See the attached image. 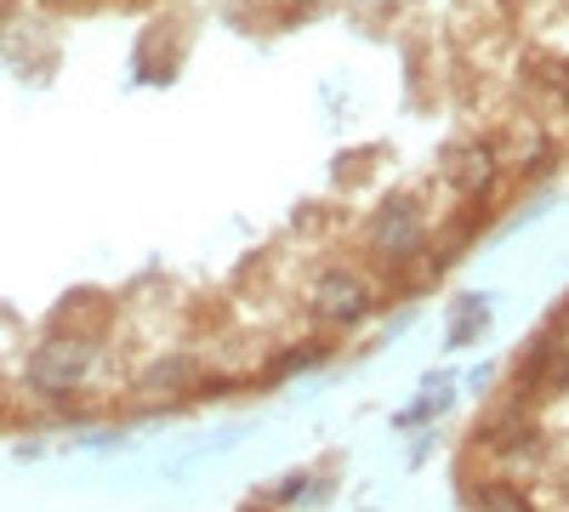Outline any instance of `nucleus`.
Returning <instances> with one entry per match:
<instances>
[{
	"label": "nucleus",
	"mask_w": 569,
	"mask_h": 512,
	"mask_svg": "<svg viewBox=\"0 0 569 512\" xmlns=\"http://www.w3.org/2000/svg\"><path fill=\"white\" fill-rule=\"evenodd\" d=\"M91 364H98V348H91L86 337H46L29 364H23V388L40 393V399H69L91 382Z\"/></svg>",
	"instance_id": "f257e3e1"
},
{
	"label": "nucleus",
	"mask_w": 569,
	"mask_h": 512,
	"mask_svg": "<svg viewBox=\"0 0 569 512\" xmlns=\"http://www.w3.org/2000/svg\"><path fill=\"white\" fill-rule=\"evenodd\" d=\"M479 450L496 461V473L501 479H536L541 468H547V439L536 433V422H530V410L525 404H512L507 415H496V422L479 433Z\"/></svg>",
	"instance_id": "f03ea898"
},
{
	"label": "nucleus",
	"mask_w": 569,
	"mask_h": 512,
	"mask_svg": "<svg viewBox=\"0 0 569 512\" xmlns=\"http://www.w3.org/2000/svg\"><path fill=\"white\" fill-rule=\"evenodd\" d=\"M370 285L353 273V268H325L313 285H308V313L330 331H353L359 319H370Z\"/></svg>",
	"instance_id": "7ed1b4c3"
},
{
	"label": "nucleus",
	"mask_w": 569,
	"mask_h": 512,
	"mask_svg": "<svg viewBox=\"0 0 569 512\" xmlns=\"http://www.w3.org/2000/svg\"><path fill=\"white\" fill-rule=\"evenodd\" d=\"M421 245H427V222H421V211H416L410 200L382 205V217L370 222V251H376V262L405 268V262L421 257Z\"/></svg>",
	"instance_id": "20e7f679"
},
{
	"label": "nucleus",
	"mask_w": 569,
	"mask_h": 512,
	"mask_svg": "<svg viewBox=\"0 0 569 512\" xmlns=\"http://www.w3.org/2000/svg\"><path fill=\"white\" fill-rule=\"evenodd\" d=\"M188 388H200V364L188 359V353H171V359L149 364V370L137 377V393H149V399H177V393H188Z\"/></svg>",
	"instance_id": "39448f33"
},
{
	"label": "nucleus",
	"mask_w": 569,
	"mask_h": 512,
	"mask_svg": "<svg viewBox=\"0 0 569 512\" xmlns=\"http://www.w3.org/2000/svg\"><path fill=\"white\" fill-rule=\"evenodd\" d=\"M472 512H541V506H536V495L518 484V479L490 473L479 490H472Z\"/></svg>",
	"instance_id": "423d86ee"
},
{
	"label": "nucleus",
	"mask_w": 569,
	"mask_h": 512,
	"mask_svg": "<svg viewBox=\"0 0 569 512\" xmlns=\"http://www.w3.org/2000/svg\"><path fill=\"white\" fill-rule=\"evenodd\" d=\"M450 182H456L461 194L490 189V182H496V154H490V149H461V154L450 160Z\"/></svg>",
	"instance_id": "0eeeda50"
},
{
	"label": "nucleus",
	"mask_w": 569,
	"mask_h": 512,
	"mask_svg": "<svg viewBox=\"0 0 569 512\" xmlns=\"http://www.w3.org/2000/svg\"><path fill=\"white\" fill-rule=\"evenodd\" d=\"M490 324V308H485V297H467V308L456 313V324H450V348H461L472 331H485Z\"/></svg>",
	"instance_id": "6e6552de"
},
{
	"label": "nucleus",
	"mask_w": 569,
	"mask_h": 512,
	"mask_svg": "<svg viewBox=\"0 0 569 512\" xmlns=\"http://www.w3.org/2000/svg\"><path fill=\"white\" fill-rule=\"evenodd\" d=\"M325 359V348L319 342H302V353H279L273 359V377H284V370H308V364H319Z\"/></svg>",
	"instance_id": "1a4fd4ad"
}]
</instances>
